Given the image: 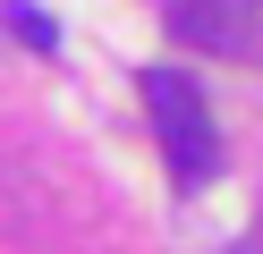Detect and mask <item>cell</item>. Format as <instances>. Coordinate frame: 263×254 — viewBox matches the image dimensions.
Returning a JSON list of instances; mask_svg holds the SVG:
<instances>
[{"mask_svg":"<svg viewBox=\"0 0 263 254\" xmlns=\"http://www.w3.org/2000/svg\"><path fill=\"white\" fill-rule=\"evenodd\" d=\"M144 110H153V135H161V161H170L178 186H204L212 169H221V127H212L204 110V85L187 76V68H144Z\"/></svg>","mask_w":263,"mask_h":254,"instance_id":"obj_1","label":"cell"},{"mask_svg":"<svg viewBox=\"0 0 263 254\" xmlns=\"http://www.w3.org/2000/svg\"><path fill=\"white\" fill-rule=\"evenodd\" d=\"M9 34H17V43H34V51H60V26H51V9H34V0H9Z\"/></svg>","mask_w":263,"mask_h":254,"instance_id":"obj_3","label":"cell"},{"mask_svg":"<svg viewBox=\"0 0 263 254\" xmlns=\"http://www.w3.org/2000/svg\"><path fill=\"white\" fill-rule=\"evenodd\" d=\"M170 34L195 43V51L238 60V51H246V9H238V0H170Z\"/></svg>","mask_w":263,"mask_h":254,"instance_id":"obj_2","label":"cell"}]
</instances>
